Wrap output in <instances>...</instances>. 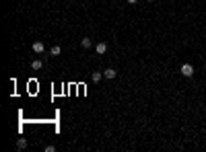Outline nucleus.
<instances>
[{"mask_svg": "<svg viewBox=\"0 0 206 152\" xmlns=\"http://www.w3.org/2000/svg\"><path fill=\"white\" fill-rule=\"evenodd\" d=\"M101 78H103V74H101V72H93V74H91V80H93V82H99Z\"/></svg>", "mask_w": 206, "mask_h": 152, "instance_id": "7", "label": "nucleus"}, {"mask_svg": "<svg viewBox=\"0 0 206 152\" xmlns=\"http://www.w3.org/2000/svg\"><path fill=\"white\" fill-rule=\"evenodd\" d=\"M33 51L35 54H43V51H46V45H43L41 41H35L33 43Z\"/></svg>", "mask_w": 206, "mask_h": 152, "instance_id": "4", "label": "nucleus"}, {"mask_svg": "<svg viewBox=\"0 0 206 152\" xmlns=\"http://www.w3.org/2000/svg\"><path fill=\"white\" fill-rule=\"evenodd\" d=\"M95 51H97L99 56H103V54L107 51V43H105V41H99V43L95 45Z\"/></svg>", "mask_w": 206, "mask_h": 152, "instance_id": "3", "label": "nucleus"}, {"mask_svg": "<svg viewBox=\"0 0 206 152\" xmlns=\"http://www.w3.org/2000/svg\"><path fill=\"white\" fill-rule=\"evenodd\" d=\"M60 51H62V47H60V45H54L50 54H52V56H60Z\"/></svg>", "mask_w": 206, "mask_h": 152, "instance_id": "9", "label": "nucleus"}, {"mask_svg": "<svg viewBox=\"0 0 206 152\" xmlns=\"http://www.w3.org/2000/svg\"><path fill=\"white\" fill-rule=\"evenodd\" d=\"M115 76H117V70H114V68H107V70H103V78H107V80H114Z\"/></svg>", "mask_w": 206, "mask_h": 152, "instance_id": "2", "label": "nucleus"}, {"mask_svg": "<svg viewBox=\"0 0 206 152\" xmlns=\"http://www.w3.org/2000/svg\"><path fill=\"white\" fill-rule=\"evenodd\" d=\"M138 0H128V4H136Z\"/></svg>", "mask_w": 206, "mask_h": 152, "instance_id": "10", "label": "nucleus"}, {"mask_svg": "<svg viewBox=\"0 0 206 152\" xmlns=\"http://www.w3.org/2000/svg\"><path fill=\"white\" fill-rule=\"evenodd\" d=\"M80 45H82V47H91V45H93V41L89 39V37H85V39H80Z\"/></svg>", "mask_w": 206, "mask_h": 152, "instance_id": "8", "label": "nucleus"}, {"mask_svg": "<svg viewBox=\"0 0 206 152\" xmlns=\"http://www.w3.org/2000/svg\"><path fill=\"white\" fill-rule=\"evenodd\" d=\"M17 148H19V150L27 148V140H25V138H19V140H17Z\"/></svg>", "mask_w": 206, "mask_h": 152, "instance_id": "6", "label": "nucleus"}, {"mask_svg": "<svg viewBox=\"0 0 206 152\" xmlns=\"http://www.w3.org/2000/svg\"><path fill=\"white\" fill-rule=\"evenodd\" d=\"M179 72H182V76H185V78H192L194 76V66L192 64H183L182 68H179Z\"/></svg>", "mask_w": 206, "mask_h": 152, "instance_id": "1", "label": "nucleus"}, {"mask_svg": "<svg viewBox=\"0 0 206 152\" xmlns=\"http://www.w3.org/2000/svg\"><path fill=\"white\" fill-rule=\"evenodd\" d=\"M41 66H43V60H33V62H31V68H33V70H39Z\"/></svg>", "mask_w": 206, "mask_h": 152, "instance_id": "5", "label": "nucleus"}]
</instances>
